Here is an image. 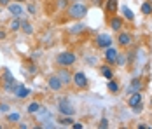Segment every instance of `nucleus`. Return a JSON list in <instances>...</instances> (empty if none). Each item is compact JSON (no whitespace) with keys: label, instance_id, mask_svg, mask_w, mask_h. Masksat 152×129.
<instances>
[{"label":"nucleus","instance_id":"obj_9","mask_svg":"<svg viewBox=\"0 0 152 129\" xmlns=\"http://www.w3.org/2000/svg\"><path fill=\"white\" fill-rule=\"evenodd\" d=\"M7 11H9V14L12 16V17H21V16L25 14V9H23V5L19 4V2H11L9 5H7Z\"/></svg>","mask_w":152,"mask_h":129},{"label":"nucleus","instance_id":"obj_29","mask_svg":"<svg viewBox=\"0 0 152 129\" xmlns=\"http://www.w3.org/2000/svg\"><path fill=\"white\" fill-rule=\"evenodd\" d=\"M9 110H11V106L7 103H0V114H7Z\"/></svg>","mask_w":152,"mask_h":129},{"label":"nucleus","instance_id":"obj_24","mask_svg":"<svg viewBox=\"0 0 152 129\" xmlns=\"http://www.w3.org/2000/svg\"><path fill=\"white\" fill-rule=\"evenodd\" d=\"M126 65V52H121L119 51V54H117V59H115V65L114 66H124Z\"/></svg>","mask_w":152,"mask_h":129},{"label":"nucleus","instance_id":"obj_35","mask_svg":"<svg viewBox=\"0 0 152 129\" xmlns=\"http://www.w3.org/2000/svg\"><path fill=\"white\" fill-rule=\"evenodd\" d=\"M72 128H74V129H82V124H79V122H74V124H72Z\"/></svg>","mask_w":152,"mask_h":129},{"label":"nucleus","instance_id":"obj_36","mask_svg":"<svg viewBox=\"0 0 152 129\" xmlns=\"http://www.w3.org/2000/svg\"><path fill=\"white\" fill-rule=\"evenodd\" d=\"M91 4H93V5H100V4H102V0H91Z\"/></svg>","mask_w":152,"mask_h":129},{"label":"nucleus","instance_id":"obj_22","mask_svg":"<svg viewBox=\"0 0 152 129\" xmlns=\"http://www.w3.org/2000/svg\"><path fill=\"white\" fill-rule=\"evenodd\" d=\"M107 89H108L112 94H115V93H119V89H121V87H119V84H117L114 79H110V80H108V84H107Z\"/></svg>","mask_w":152,"mask_h":129},{"label":"nucleus","instance_id":"obj_20","mask_svg":"<svg viewBox=\"0 0 152 129\" xmlns=\"http://www.w3.org/2000/svg\"><path fill=\"white\" fill-rule=\"evenodd\" d=\"M40 108H42V106H40V103H39V101H31L30 105L26 106V112H28L30 115H33V114H39V110H40Z\"/></svg>","mask_w":152,"mask_h":129},{"label":"nucleus","instance_id":"obj_38","mask_svg":"<svg viewBox=\"0 0 152 129\" xmlns=\"http://www.w3.org/2000/svg\"><path fill=\"white\" fill-rule=\"evenodd\" d=\"M74 2H84V0H74Z\"/></svg>","mask_w":152,"mask_h":129},{"label":"nucleus","instance_id":"obj_30","mask_svg":"<svg viewBox=\"0 0 152 129\" xmlns=\"http://www.w3.org/2000/svg\"><path fill=\"white\" fill-rule=\"evenodd\" d=\"M98 128H100V129H107V128H108V120H107V119H102V120H100V124H98Z\"/></svg>","mask_w":152,"mask_h":129},{"label":"nucleus","instance_id":"obj_19","mask_svg":"<svg viewBox=\"0 0 152 129\" xmlns=\"http://www.w3.org/2000/svg\"><path fill=\"white\" fill-rule=\"evenodd\" d=\"M121 12H122V17H124L126 21H135V14H133V11H131L128 5H122Z\"/></svg>","mask_w":152,"mask_h":129},{"label":"nucleus","instance_id":"obj_11","mask_svg":"<svg viewBox=\"0 0 152 129\" xmlns=\"http://www.w3.org/2000/svg\"><path fill=\"white\" fill-rule=\"evenodd\" d=\"M12 94H14V96L18 98V100H25V98H28V96L31 94V91L28 89V87H25L23 84H18V82H16Z\"/></svg>","mask_w":152,"mask_h":129},{"label":"nucleus","instance_id":"obj_26","mask_svg":"<svg viewBox=\"0 0 152 129\" xmlns=\"http://www.w3.org/2000/svg\"><path fill=\"white\" fill-rule=\"evenodd\" d=\"M19 119H21V115L18 114V112H12V114H9V112H7V120H9V122H19Z\"/></svg>","mask_w":152,"mask_h":129},{"label":"nucleus","instance_id":"obj_17","mask_svg":"<svg viewBox=\"0 0 152 129\" xmlns=\"http://www.w3.org/2000/svg\"><path fill=\"white\" fill-rule=\"evenodd\" d=\"M25 35H33V25H31L28 19H21V30Z\"/></svg>","mask_w":152,"mask_h":129},{"label":"nucleus","instance_id":"obj_34","mask_svg":"<svg viewBox=\"0 0 152 129\" xmlns=\"http://www.w3.org/2000/svg\"><path fill=\"white\" fill-rule=\"evenodd\" d=\"M12 0H0V7H7Z\"/></svg>","mask_w":152,"mask_h":129},{"label":"nucleus","instance_id":"obj_8","mask_svg":"<svg viewBox=\"0 0 152 129\" xmlns=\"http://www.w3.org/2000/svg\"><path fill=\"white\" fill-rule=\"evenodd\" d=\"M56 75L60 77V80H61V84H63V87H65V86H70V84H72V73H70V70H68V68L60 66V68H58V72H56Z\"/></svg>","mask_w":152,"mask_h":129},{"label":"nucleus","instance_id":"obj_10","mask_svg":"<svg viewBox=\"0 0 152 129\" xmlns=\"http://www.w3.org/2000/svg\"><path fill=\"white\" fill-rule=\"evenodd\" d=\"M94 45H96L98 49H107L108 45H112V37L107 35V33H102V35H98V37L94 39Z\"/></svg>","mask_w":152,"mask_h":129},{"label":"nucleus","instance_id":"obj_31","mask_svg":"<svg viewBox=\"0 0 152 129\" xmlns=\"http://www.w3.org/2000/svg\"><path fill=\"white\" fill-rule=\"evenodd\" d=\"M28 73H30V75H35V73H37V66H35L33 63L28 65Z\"/></svg>","mask_w":152,"mask_h":129},{"label":"nucleus","instance_id":"obj_6","mask_svg":"<svg viewBox=\"0 0 152 129\" xmlns=\"http://www.w3.org/2000/svg\"><path fill=\"white\" fill-rule=\"evenodd\" d=\"M108 26H110L112 31L119 33L122 30V26H124V17H122V16H117V14L110 16V17H108Z\"/></svg>","mask_w":152,"mask_h":129},{"label":"nucleus","instance_id":"obj_13","mask_svg":"<svg viewBox=\"0 0 152 129\" xmlns=\"http://www.w3.org/2000/svg\"><path fill=\"white\" fill-rule=\"evenodd\" d=\"M143 80L140 79V77H135V79H131V82H129V86H128V93L131 94V93H142L143 91Z\"/></svg>","mask_w":152,"mask_h":129},{"label":"nucleus","instance_id":"obj_15","mask_svg":"<svg viewBox=\"0 0 152 129\" xmlns=\"http://www.w3.org/2000/svg\"><path fill=\"white\" fill-rule=\"evenodd\" d=\"M117 11H119V2H117V0H107V2H105V12H107V16L110 17V16L117 14Z\"/></svg>","mask_w":152,"mask_h":129},{"label":"nucleus","instance_id":"obj_18","mask_svg":"<svg viewBox=\"0 0 152 129\" xmlns=\"http://www.w3.org/2000/svg\"><path fill=\"white\" fill-rule=\"evenodd\" d=\"M100 72H102V75L105 77L107 80H110V79H114V70H112V65H103L102 68H100Z\"/></svg>","mask_w":152,"mask_h":129},{"label":"nucleus","instance_id":"obj_14","mask_svg":"<svg viewBox=\"0 0 152 129\" xmlns=\"http://www.w3.org/2000/svg\"><path fill=\"white\" fill-rule=\"evenodd\" d=\"M47 87L53 91V93H58V91H61L63 89V84H61L60 77L54 73V75H51L49 79H47Z\"/></svg>","mask_w":152,"mask_h":129},{"label":"nucleus","instance_id":"obj_25","mask_svg":"<svg viewBox=\"0 0 152 129\" xmlns=\"http://www.w3.org/2000/svg\"><path fill=\"white\" fill-rule=\"evenodd\" d=\"M84 30H86V25L79 23V25H75V26H70V30H68V31H70L72 35H75V33H82Z\"/></svg>","mask_w":152,"mask_h":129},{"label":"nucleus","instance_id":"obj_7","mask_svg":"<svg viewBox=\"0 0 152 129\" xmlns=\"http://www.w3.org/2000/svg\"><path fill=\"white\" fill-rule=\"evenodd\" d=\"M117 54H119V49L117 47H112V45H108L105 49V52H103V59H105V63L108 65H115V59H117Z\"/></svg>","mask_w":152,"mask_h":129},{"label":"nucleus","instance_id":"obj_23","mask_svg":"<svg viewBox=\"0 0 152 129\" xmlns=\"http://www.w3.org/2000/svg\"><path fill=\"white\" fill-rule=\"evenodd\" d=\"M140 11H142V14L143 16H151L152 14V4L151 2H143L142 7H140Z\"/></svg>","mask_w":152,"mask_h":129},{"label":"nucleus","instance_id":"obj_40","mask_svg":"<svg viewBox=\"0 0 152 129\" xmlns=\"http://www.w3.org/2000/svg\"><path fill=\"white\" fill-rule=\"evenodd\" d=\"M151 103H152V100H151Z\"/></svg>","mask_w":152,"mask_h":129},{"label":"nucleus","instance_id":"obj_4","mask_svg":"<svg viewBox=\"0 0 152 129\" xmlns=\"http://www.w3.org/2000/svg\"><path fill=\"white\" fill-rule=\"evenodd\" d=\"M72 84L75 89L82 91V89H88L89 87V80H88V75L84 72H75L72 75Z\"/></svg>","mask_w":152,"mask_h":129},{"label":"nucleus","instance_id":"obj_3","mask_svg":"<svg viewBox=\"0 0 152 129\" xmlns=\"http://www.w3.org/2000/svg\"><path fill=\"white\" fill-rule=\"evenodd\" d=\"M2 87L7 91V93H12L14 91V86H16V79L14 75L11 73V70L9 68H4V72H2Z\"/></svg>","mask_w":152,"mask_h":129},{"label":"nucleus","instance_id":"obj_21","mask_svg":"<svg viewBox=\"0 0 152 129\" xmlns=\"http://www.w3.org/2000/svg\"><path fill=\"white\" fill-rule=\"evenodd\" d=\"M9 30L11 31H19L21 30V17H12L9 23Z\"/></svg>","mask_w":152,"mask_h":129},{"label":"nucleus","instance_id":"obj_28","mask_svg":"<svg viewBox=\"0 0 152 129\" xmlns=\"http://www.w3.org/2000/svg\"><path fill=\"white\" fill-rule=\"evenodd\" d=\"M68 4H70V0H58V2H56V9L65 11V9L68 7Z\"/></svg>","mask_w":152,"mask_h":129},{"label":"nucleus","instance_id":"obj_32","mask_svg":"<svg viewBox=\"0 0 152 129\" xmlns=\"http://www.w3.org/2000/svg\"><path fill=\"white\" fill-rule=\"evenodd\" d=\"M142 110H143V105H142V103H140V105H137V106H133V114H140Z\"/></svg>","mask_w":152,"mask_h":129},{"label":"nucleus","instance_id":"obj_16","mask_svg":"<svg viewBox=\"0 0 152 129\" xmlns=\"http://www.w3.org/2000/svg\"><path fill=\"white\" fill-rule=\"evenodd\" d=\"M142 100H143V94H142V93H131V94H129V98H128V106H129V108H133V106L140 105Z\"/></svg>","mask_w":152,"mask_h":129},{"label":"nucleus","instance_id":"obj_12","mask_svg":"<svg viewBox=\"0 0 152 129\" xmlns=\"http://www.w3.org/2000/svg\"><path fill=\"white\" fill-rule=\"evenodd\" d=\"M58 112H60V115H74L75 114V108L70 105L68 100H61L58 103Z\"/></svg>","mask_w":152,"mask_h":129},{"label":"nucleus","instance_id":"obj_37","mask_svg":"<svg viewBox=\"0 0 152 129\" xmlns=\"http://www.w3.org/2000/svg\"><path fill=\"white\" fill-rule=\"evenodd\" d=\"M14 2H19V4H23V2H28V0H14Z\"/></svg>","mask_w":152,"mask_h":129},{"label":"nucleus","instance_id":"obj_39","mask_svg":"<svg viewBox=\"0 0 152 129\" xmlns=\"http://www.w3.org/2000/svg\"><path fill=\"white\" fill-rule=\"evenodd\" d=\"M149 2H151V4H152V0H149Z\"/></svg>","mask_w":152,"mask_h":129},{"label":"nucleus","instance_id":"obj_33","mask_svg":"<svg viewBox=\"0 0 152 129\" xmlns=\"http://www.w3.org/2000/svg\"><path fill=\"white\" fill-rule=\"evenodd\" d=\"M7 39V31L5 30H0V40H5Z\"/></svg>","mask_w":152,"mask_h":129},{"label":"nucleus","instance_id":"obj_1","mask_svg":"<svg viewBox=\"0 0 152 129\" xmlns=\"http://www.w3.org/2000/svg\"><path fill=\"white\" fill-rule=\"evenodd\" d=\"M66 11V16L74 21H80L88 16V5L84 2H72L68 4V7L65 9Z\"/></svg>","mask_w":152,"mask_h":129},{"label":"nucleus","instance_id":"obj_27","mask_svg":"<svg viewBox=\"0 0 152 129\" xmlns=\"http://www.w3.org/2000/svg\"><path fill=\"white\" fill-rule=\"evenodd\" d=\"M25 12H28L30 16H35V14H37V5H35V4H31V2H28V4H26V11H25Z\"/></svg>","mask_w":152,"mask_h":129},{"label":"nucleus","instance_id":"obj_2","mask_svg":"<svg viewBox=\"0 0 152 129\" xmlns=\"http://www.w3.org/2000/svg\"><path fill=\"white\" fill-rule=\"evenodd\" d=\"M77 61V54L72 51H61L60 54H56L54 58V63L58 66H65V68H70L72 65H75Z\"/></svg>","mask_w":152,"mask_h":129},{"label":"nucleus","instance_id":"obj_5","mask_svg":"<svg viewBox=\"0 0 152 129\" xmlns=\"http://www.w3.org/2000/svg\"><path fill=\"white\" fill-rule=\"evenodd\" d=\"M117 44H119V47H122V49L129 47L133 44V35L129 31H126V30H121L117 33Z\"/></svg>","mask_w":152,"mask_h":129}]
</instances>
